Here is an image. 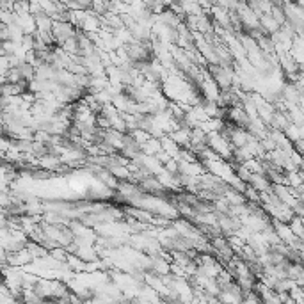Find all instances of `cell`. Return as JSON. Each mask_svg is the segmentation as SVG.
<instances>
[{
	"label": "cell",
	"mask_w": 304,
	"mask_h": 304,
	"mask_svg": "<svg viewBox=\"0 0 304 304\" xmlns=\"http://www.w3.org/2000/svg\"><path fill=\"white\" fill-rule=\"evenodd\" d=\"M5 27V24H4V22H2V20H0V30H2V28H4Z\"/></svg>",
	"instance_id": "1"
}]
</instances>
